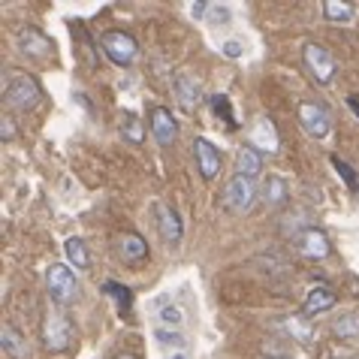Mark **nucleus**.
<instances>
[{"mask_svg":"<svg viewBox=\"0 0 359 359\" xmlns=\"http://www.w3.org/2000/svg\"><path fill=\"white\" fill-rule=\"evenodd\" d=\"M266 359H287V356H266Z\"/></svg>","mask_w":359,"mask_h":359,"instance_id":"c9c22d12","label":"nucleus"},{"mask_svg":"<svg viewBox=\"0 0 359 359\" xmlns=\"http://www.w3.org/2000/svg\"><path fill=\"white\" fill-rule=\"evenodd\" d=\"M208 106L217 109V118H224V121L233 124V109H229V100L224 94H212L208 97Z\"/></svg>","mask_w":359,"mask_h":359,"instance_id":"a878e982","label":"nucleus"},{"mask_svg":"<svg viewBox=\"0 0 359 359\" xmlns=\"http://www.w3.org/2000/svg\"><path fill=\"white\" fill-rule=\"evenodd\" d=\"M260 172H263V154L257 151V148H251V145L238 148V154H236V175L257 178Z\"/></svg>","mask_w":359,"mask_h":359,"instance_id":"2eb2a0df","label":"nucleus"},{"mask_svg":"<svg viewBox=\"0 0 359 359\" xmlns=\"http://www.w3.org/2000/svg\"><path fill=\"white\" fill-rule=\"evenodd\" d=\"M0 136H4V142L15 139V124H13V118H9V115H4V124H0Z\"/></svg>","mask_w":359,"mask_h":359,"instance_id":"7c9ffc66","label":"nucleus"},{"mask_svg":"<svg viewBox=\"0 0 359 359\" xmlns=\"http://www.w3.org/2000/svg\"><path fill=\"white\" fill-rule=\"evenodd\" d=\"M194 154H196V166H199V175L205 178V182H215L217 178V172H221V166H224V161H221V151L208 142V139H203V136H196L194 139Z\"/></svg>","mask_w":359,"mask_h":359,"instance_id":"6e6552de","label":"nucleus"},{"mask_svg":"<svg viewBox=\"0 0 359 359\" xmlns=\"http://www.w3.org/2000/svg\"><path fill=\"white\" fill-rule=\"evenodd\" d=\"M329 163H332V166L338 169V172H341V178H344V182L351 184V187H359V178H356V172H353V169L341 161V157H329Z\"/></svg>","mask_w":359,"mask_h":359,"instance_id":"cd10ccee","label":"nucleus"},{"mask_svg":"<svg viewBox=\"0 0 359 359\" xmlns=\"http://www.w3.org/2000/svg\"><path fill=\"white\" fill-rule=\"evenodd\" d=\"M248 142H251V148H257V151H278V130H275V124L269 121L266 115H260L257 121L251 124V133H248Z\"/></svg>","mask_w":359,"mask_h":359,"instance_id":"f8f14e48","label":"nucleus"},{"mask_svg":"<svg viewBox=\"0 0 359 359\" xmlns=\"http://www.w3.org/2000/svg\"><path fill=\"white\" fill-rule=\"evenodd\" d=\"M242 52H245L242 39H226V43H224V55H226V57H238Z\"/></svg>","mask_w":359,"mask_h":359,"instance_id":"c756f323","label":"nucleus"},{"mask_svg":"<svg viewBox=\"0 0 359 359\" xmlns=\"http://www.w3.org/2000/svg\"><path fill=\"white\" fill-rule=\"evenodd\" d=\"M115 251H118V257H121L124 263L133 266V263H142L148 257V242L142 236H136V233H124L121 238H118Z\"/></svg>","mask_w":359,"mask_h":359,"instance_id":"ddd939ff","label":"nucleus"},{"mask_svg":"<svg viewBox=\"0 0 359 359\" xmlns=\"http://www.w3.org/2000/svg\"><path fill=\"white\" fill-rule=\"evenodd\" d=\"M64 254H67V263L73 269H82V272H85V269H91V254H88V245L79 236L67 238V242H64Z\"/></svg>","mask_w":359,"mask_h":359,"instance_id":"6ab92c4d","label":"nucleus"},{"mask_svg":"<svg viewBox=\"0 0 359 359\" xmlns=\"http://www.w3.org/2000/svg\"><path fill=\"white\" fill-rule=\"evenodd\" d=\"M205 9H208V4H191V13L199 18V15H203L205 13Z\"/></svg>","mask_w":359,"mask_h":359,"instance_id":"473e14b6","label":"nucleus"},{"mask_svg":"<svg viewBox=\"0 0 359 359\" xmlns=\"http://www.w3.org/2000/svg\"><path fill=\"white\" fill-rule=\"evenodd\" d=\"M263 199L272 208H281L287 203V182L281 175H269L263 182Z\"/></svg>","mask_w":359,"mask_h":359,"instance_id":"aec40b11","label":"nucleus"},{"mask_svg":"<svg viewBox=\"0 0 359 359\" xmlns=\"http://www.w3.org/2000/svg\"><path fill=\"white\" fill-rule=\"evenodd\" d=\"M73 332H76V326L67 314L48 311L46 320H43V347L52 353H61L69 347V341H73Z\"/></svg>","mask_w":359,"mask_h":359,"instance_id":"20e7f679","label":"nucleus"},{"mask_svg":"<svg viewBox=\"0 0 359 359\" xmlns=\"http://www.w3.org/2000/svg\"><path fill=\"white\" fill-rule=\"evenodd\" d=\"M121 133H124V139H130V142H142L145 139V127H142V121H139L136 115H127L124 118V127H121Z\"/></svg>","mask_w":359,"mask_h":359,"instance_id":"393cba45","label":"nucleus"},{"mask_svg":"<svg viewBox=\"0 0 359 359\" xmlns=\"http://www.w3.org/2000/svg\"><path fill=\"white\" fill-rule=\"evenodd\" d=\"M302 61H305V67H308V73H311L320 85H329V82H332V79L338 76V61L326 52L323 46H317V43H305Z\"/></svg>","mask_w":359,"mask_h":359,"instance_id":"423d86ee","label":"nucleus"},{"mask_svg":"<svg viewBox=\"0 0 359 359\" xmlns=\"http://www.w3.org/2000/svg\"><path fill=\"white\" fill-rule=\"evenodd\" d=\"M157 229H161V236L166 238L169 245H178V242H182L184 226H182V217L175 215L172 205H157Z\"/></svg>","mask_w":359,"mask_h":359,"instance_id":"4468645a","label":"nucleus"},{"mask_svg":"<svg viewBox=\"0 0 359 359\" xmlns=\"http://www.w3.org/2000/svg\"><path fill=\"white\" fill-rule=\"evenodd\" d=\"M100 48H103V55L118 67H130L139 57L136 36L127 31H106L103 39H100Z\"/></svg>","mask_w":359,"mask_h":359,"instance_id":"7ed1b4c3","label":"nucleus"},{"mask_svg":"<svg viewBox=\"0 0 359 359\" xmlns=\"http://www.w3.org/2000/svg\"><path fill=\"white\" fill-rule=\"evenodd\" d=\"M15 39H18V52L34 57V61L52 55V39H48L43 31H36V27H22Z\"/></svg>","mask_w":359,"mask_h":359,"instance_id":"9b49d317","label":"nucleus"},{"mask_svg":"<svg viewBox=\"0 0 359 359\" xmlns=\"http://www.w3.org/2000/svg\"><path fill=\"white\" fill-rule=\"evenodd\" d=\"M103 293H106V296H112L121 311H127V308H130V302H133L130 290H127L124 284H118V281H106V284H103Z\"/></svg>","mask_w":359,"mask_h":359,"instance_id":"b1692460","label":"nucleus"},{"mask_svg":"<svg viewBox=\"0 0 359 359\" xmlns=\"http://www.w3.org/2000/svg\"><path fill=\"white\" fill-rule=\"evenodd\" d=\"M329 251H332V245H329V238L323 229H317V226H308L299 233V254L305 257V260H314V263H320L329 257Z\"/></svg>","mask_w":359,"mask_h":359,"instance_id":"1a4fd4ad","label":"nucleus"},{"mask_svg":"<svg viewBox=\"0 0 359 359\" xmlns=\"http://www.w3.org/2000/svg\"><path fill=\"white\" fill-rule=\"evenodd\" d=\"M4 97H6L9 109H15V112H27V109H34L39 100H43V88H39V82L31 73H15L13 79H9Z\"/></svg>","mask_w":359,"mask_h":359,"instance_id":"f257e3e1","label":"nucleus"},{"mask_svg":"<svg viewBox=\"0 0 359 359\" xmlns=\"http://www.w3.org/2000/svg\"><path fill=\"white\" fill-rule=\"evenodd\" d=\"M335 305V293L329 290V287H317V290H311L305 296V302H302V317H314V314H323L329 311V308Z\"/></svg>","mask_w":359,"mask_h":359,"instance_id":"f3484780","label":"nucleus"},{"mask_svg":"<svg viewBox=\"0 0 359 359\" xmlns=\"http://www.w3.org/2000/svg\"><path fill=\"white\" fill-rule=\"evenodd\" d=\"M166 359H191V356H187V353H182V351H175V353H169Z\"/></svg>","mask_w":359,"mask_h":359,"instance_id":"72a5a7b5","label":"nucleus"},{"mask_svg":"<svg viewBox=\"0 0 359 359\" xmlns=\"http://www.w3.org/2000/svg\"><path fill=\"white\" fill-rule=\"evenodd\" d=\"M112 359H139L136 353H118V356H112Z\"/></svg>","mask_w":359,"mask_h":359,"instance_id":"f704fd0d","label":"nucleus"},{"mask_svg":"<svg viewBox=\"0 0 359 359\" xmlns=\"http://www.w3.org/2000/svg\"><path fill=\"white\" fill-rule=\"evenodd\" d=\"M257 199V182L254 178H245V175H233L221 194V205L226 208L229 215H245L248 208L254 205Z\"/></svg>","mask_w":359,"mask_h":359,"instance_id":"f03ea898","label":"nucleus"},{"mask_svg":"<svg viewBox=\"0 0 359 359\" xmlns=\"http://www.w3.org/2000/svg\"><path fill=\"white\" fill-rule=\"evenodd\" d=\"M0 344H4V353L6 356L27 359V341H25V335L18 332L13 323H4V329H0Z\"/></svg>","mask_w":359,"mask_h":359,"instance_id":"a211bd4d","label":"nucleus"},{"mask_svg":"<svg viewBox=\"0 0 359 359\" xmlns=\"http://www.w3.org/2000/svg\"><path fill=\"white\" fill-rule=\"evenodd\" d=\"M148 127H151V133H154V139L161 145H172L178 139V121L172 118V112L163 109V106H154L151 112H148Z\"/></svg>","mask_w":359,"mask_h":359,"instance_id":"9d476101","label":"nucleus"},{"mask_svg":"<svg viewBox=\"0 0 359 359\" xmlns=\"http://www.w3.org/2000/svg\"><path fill=\"white\" fill-rule=\"evenodd\" d=\"M323 15L329 18V22H351L353 18V6L351 4H341V0H326L323 4Z\"/></svg>","mask_w":359,"mask_h":359,"instance_id":"4be33fe9","label":"nucleus"},{"mask_svg":"<svg viewBox=\"0 0 359 359\" xmlns=\"http://www.w3.org/2000/svg\"><path fill=\"white\" fill-rule=\"evenodd\" d=\"M46 290H48V296H52L57 305L73 302L76 293H79V281H76L73 269L64 266V263L48 266V272H46Z\"/></svg>","mask_w":359,"mask_h":359,"instance_id":"39448f33","label":"nucleus"},{"mask_svg":"<svg viewBox=\"0 0 359 359\" xmlns=\"http://www.w3.org/2000/svg\"><path fill=\"white\" fill-rule=\"evenodd\" d=\"M332 335H338V338H359V314L351 311V314L338 317V320L332 323Z\"/></svg>","mask_w":359,"mask_h":359,"instance_id":"412c9836","label":"nucleus"},{"mask_svg":"<svg viewBox=\"0 0 359 359\" xmlns=\"http://www.w3.org/2000/svg\"><path fill=\"white\" fill-rule=\"evenodd\" d=\"M208 13L215 15V18H212L215 25H226V22H229V13H226L224 6H208Z\"/></svg>","mask_w":359,"mask_h":359,"instance_id":"2f4dec72","label":"nucleus"},{"mask_svg":"<svg viewBox=\"0 0 359 359\" xmlns=\"http://www.w3.org/2000/svg\"><path fill=\"white\" fill-rule=\"evenodd\" d=\"M199 97H203V94H199V82H196L194 76H184L182 73V76L175 79V100H178V106H182V109L194 112L196 103H199Z\"/></svg>","mask_w":359,"mask_h":359,"instance_id":"dca6fc26","label":"nucleus"},{"mask_svg":"<svg viewBox=\"0 0 359 359\" xmlns=\"http://www.w3.org/2000/svg\"><path fill=\"white\" fill-rule=\"evenodd\" d=\"M302 320H305L302 314H299V317H287L284 329H290V335L296 338L299 344H311V338H314V335H311V326H305Z\"/></svg>","mask_w":359,"mask_h":359,"instance_id":"5701e85b","label":"nucleus"},{"mask_svg":"<svg viewBox=\"0 0 359 359\" xmlns=\"http://www.w3.org/2000/svg\"><path fill=\"white\" fill-rule=\"evenodd\" d=\"M154 338H157L161 344H166V347H184V335L175 332V329H157Z\"/></svg>","mask_w":359,"mask_h":359,"instance_id":"bb28decb","label":"nucleus"},{"mask_svg":"<svg viewBox=\"0 0 359 359\" xmlns=\"http://www.w3.org/2000/svg\"><path fill=\"white\" fill-rule=\"evenodd\" d=\"M161 320L178 326V323H182V311H178V308H172V305H166V308H161Z\"/></svg>","mask_w":359,"mask_h":359,"instance_id":"c85d7f7f","label":"nucleus"},{"mask_svg":"<svg viewBox=\"0 0 359 359\" xmlns=\"http://www.w3.org/2000/svg\"><path fill=\"white\" fill-rule=\"evenodd\" d=\"M299 124L302 130L314 139H326L332 133V115L326 112V106L320 103H302L299 106Z\"/></svg>","mask_w":359,"mask_h":359,"instance_id":"0eeeda50","label":"nucleus"}]
</instances>
